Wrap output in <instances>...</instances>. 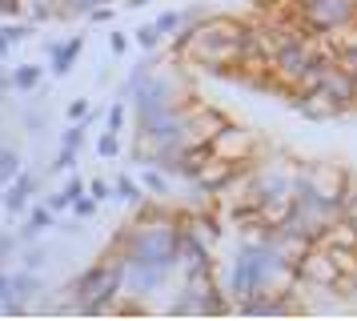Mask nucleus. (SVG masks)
Here are the masks:
<instances>
[{"instance_id": "f257e3e1", "label": "nucleus", "mask_w": 357, "mask_h": 321, "mask_svg": "<svg viewBox=\"0 0 357 321\" xmlns=\"http://www.w3.org/2000/svg\"><path fill=\"white\" fill-rule=\"evenodd\" d=\"M137 109H132V133H149V125L161 117V112H169L173 105H181V100H189V89L181 84V80L165 77V73H153V77L137 89Z\"/></svg>"}, {"instance_id": "f03ea898", "label": "nucleus", "mask_w": 357, "mask_h": 321, "mask_svg": "<svg viewBox=\"0 0 357 321\" xmlns=\"http://www.w3.org/2000/svg\"><path fill=\"white\" fill-rule=\"evenodd\" d=\"M354 0H297V20L309 36H333L354 24Z\"/></svg>"}, {"instance_id": "7ed1b4c3", "label": "nucleus", "mask_w": 357, "mask_h": 321, "mask_svg": "<svg viewBox=\"0 0 357 321\" xmlns=\"http://www.w3.org/2000/svg\"><path fill=\"white\" fill-rule=\"evenodd\" d=\"M297 281L309 285V289H345L337 261H333V253L325 249L321 241H317V245H309L305 257L297 261Z\"/></svg>"}, {"instance_id": "20e7f679", "label": "nucleus", "mask_w": 357, "mask_h": 321, "mask_svg": "<svg viewBox=\"0 0 357 321\" xmlns=\"http://www.w3.org/2000/svg\"><path fill=\"white\" fill-rule=\"evenodd\" d=\"M345 181H349V169H341L333 160H297V189H313V193H321V197L341 201Z\"/></svg>"}, {"instance_id": "39448f33", "label": "nucleus", "mask_w": 357, "mask_h": 321, "mask_svg": "<svg viewBox=\"0 0 357 321\" xmlns=\"http://www.w3.org/2000/svg\"><path fill=\"white\" fill-rule=\"evenodd\" d=\"M213 157H225V160H237V165H253L257 160V153L265 149L261 144V137L253 133V128H245V125H233L229 121L217 137H213Z\"/></svg>"}, {"instance_id": "423d86ee", "label": "nucleus", "mask_w": 357, "mask_h": 321, "mask_svg": "<svg viewBox=\"0 0 357 321\" xmlns=\"http://www.w3.org/2000/svg\"><path fill=\"white\" fill-rule=\"evenodd\" d=\"M217 269L213 261V245L201 233L181 225V241H177V277H193V273H209Z\"/></svg>"}, {"instance_id": "0eeeda50", "label": "nucleus", "mask_w": 357, "mask_h": 321, "mask_svg": "<svg viewBox=\"0 0 357 321\" xmlns=\"http://www.w3.org/2000/svg\"><path fill=\"white\" fill-rule=\"evenodd\" d=\"M229 125L225 112H217L205 100H193L189 96V144H213V137Z\"/></svg>"}, {"instance_id": "6e6552de", "label": "nucleus", "mask_w": 357, "mask_h": 321, "mask_svg": "<svg viewBox=\"0 0 357 321\" xmlns=\"http://www.w3.org/2000/svg\"><path fill=\"white\" fill-rule=\"evenodd\" d=\"M317 89H321V93L329 96L341 112H357V80L349 77L341 64H333V68L325 73V80L317 84Z\"/></svg>"}, {"instance_id": "1a4fd4ad", "label": "nucleus", "mask_w": 357, "mask_h": 321, "mask_svg": "<svg viewBox=\"0 0 357 321\" xmlns=\"http://www.w3.org/2000/svg\"><path fill=\"white\" fill-rule=\"evenodd\" d=\"M245 165H237V160H225V157H209L205 165H201V173H197L193 185H201L205 193H221L233 185V177L241 173Z\"/></svg>"}, {"instance_id": "9d476101", "label": "nucleus", "mask_w": 357, "mask_h": 321, "mask_svg": "<svg viewBox=\"0 0 357 321\" xmlns=\"http://www.w3.org/2000/svg\"><path fill=\"white\" fill-rule=\"evenodd\" d=\"M289 105L301 112L305 121H333V117H341V109L321 93V89H301V93L289 96Z\"/></svg>"}, {"instance_id": "9b49d317", "label": "nucleus", "mask_w": 357, "mask_h": 321, "mask_svg": "<svg viewBox=\"0 0 357 321\" xmlns=\"http://www.w3.org/2000/svg\"><path fill=\"white\" fill-rule=\"evenodd\" d=\"M84 48V36L77 32L73 40H61V45H49V64H52V77H68L73 73V64H77V57H81Z\"/></svg>"}, {"instance_id": "f8f14e48", "label": "nucleus", "mask_w": 357, "mask_h": 321, "mask_svg": "<svg viewBox=\"0 0 357 321\" xmlns=\"http://www.w3.org/2000/svg\"><path fill=\"white\" fill-rule=\"evenodd\" d=\"M33 189H36V177L33 173H20L8 193H4V213H29V201H33Z\"/></svg>"}, {"instance_id": "ddd939ff", "label": "nucleus", "mask_w": 357, "mask_h": 321, "mask_svg": "<svg viewBox=\"0 0 357 321\" xmlns=\"http://www.w3.org/2000/svg\"><path fill=\"white\" fill-rule=\"evenodd\" d=\"M52 225H56V213L49 209V201H45V205H29V221L20 229V241H36L45 229H52Z\"/></svg>"}, {"instance_id": "4468645a", "label": "nucleus", "mask_w": 357, "mask_h": 321, "mask_svg": "<svg viewBox=\"0 0 357 321\" xmlns=\"http://www.w3.org/2000/svg\"><path fill=\"white\" fill-rule=\"evenodd\" d=\"M173 173H165L161 165H141V185H145L153 197H169L173 193V181H169Z\"/></svg>"}, {"instance_id": "2eb2a0df", "label": "nucleus", "mask_w": 357, "mask_h": 321, "mask_svg": "<svg viewBox=\"0 0 357 321\" xmlns=\"http://www.w3.org/2000/svg\"><path fill=\"white\" fill-rule=\"evenodd\" d=\"M113 185H116V201H125V205H129V209H137V205H141V201H145V197H149V189H145V185H141V177L132 181L129 173H121V177H116V181H113Z\"/></svg>"}, {"instance_id": "dca6fc26", "label": "nucleus", "mask_w": 357, "mask_h": 321, "mask_svg": "<svg viewBox=\"0 0 357 321\" xmlns=\"http://www.w3.org/2000/svg\"><path fill=\"white\" fill-rule=\"evenodd\" d=\"M36 293H40V277H36V269H20V273H13L8 297H17V301H29V297H36Z\"/></svg>"}, {"instance_id": "f3484780", "label": "nucleus", "mask_w": 357, "mask_h": 321, "mask_svg": "<svg viewBox=\"0 0 357 321\" xmlns=\"http://www.w3.org/2000/svg\"><path fill=\"white\" fill-rule=\"evenodd\" d=\"M153 68H157V57H145V61H137L132 64V73H129V80L121 84V96H132L141 84H145L149 77H153Z\"/></svg>"}, {"instance_id": "a211bd4d", "label": "nucleus", "mask_w": 357, "mask_h": 321, "mask_svg": "<svg viewBox=\"0 0 357 321\" xmlns=\"http://www.w3.org/2000/svg\"><path fill=\"white\" fill-rule=\"evenodd\" d=\"M24 8H29V16L33 20H61L65 16V0H24Z\"/></svg>"}, {"instance_id": "6ab92c4d", "label": "nucleus", "mask_w": 357, "mask_h": 321, "mask_svg": "<svg viewBox=\"0 0 357 321\" xmlns=\"http://www.w3.org/2000/svg\"><path fill=\"white\" fill-rule=\"evenodd\" d=\"M40 80H45V68L40 64H20L17 73H13V89L17 93H33Z\"/></svg>"}, {"instance_id": "aec40b11", "label": "nucleus", "mask_w": 357, "mask_h": 321, "mask_svg": "<svg viewBox=\"0 0 357 321\" xmlns=\"http://www.w3.org/2000/svg\"><path fill=\"white\" fill-rule=\"evenodd\" d=\"M132 36H137V45L145 48V52H153V48L165 40V32L157 29V20H149V24H137V32H132Z\"/></svg>"}, {"instance_id": "412c9836", "label": "nucleus", "mask_w": 357, "mask_h": 321, "mask_svg": "<svg viewBox=\"0 0 357 321\" xmlns=\"http://www.w3.org/2000/svg\"><path fill=\"white\" fill-rule=\"evenodd\" d=\"M20 177V157L13 149H0V185H13Z\"/></svg>"}, {"instance_id": "4be33fe9", "label": "nucleus", "mask_w": 357, "mask_h": 321, "mask_svg": "<svg viewBox=\"0 0 357 321\" xmlns=\"http://www.w3.org/2000/svg\"><path fill=\"white\" fill-rule=\"evenodd\" d=\"M341 217L357 221V173H349L345 189H341Z\"/></svg>"}, {"instance_id": "5701e85b", "label": "nucleus", "mask_w": 357, "mask_h": 321, "mask_svg": "<svg viewBox=\"0 0 357 321\" xmlns=\"http://www.w3.org/2000/svg\"><path fill=\"white\" fill-rule=\"evenodd\" d=\"M97 157L100 160H116L121 157V133H109V128H105V137L97 141Z\"/></svg>"}, {"instance_id": "b1692460", "label": "nucleus", "mask_w": 357, "mask_h": 321, "mask_svg": "<svg viewBox=\"0 0 357 321\" xmlns=\"http://www.w3.org/2000/svg\"><path fill=\"white\" fill-rule=\"evenodd\" d=\"M125 125H129V109H125V100H116L109 109V117H105V128L109 133H125Z\"/></svg>"}, {"instance_id": "393cba45", "label": "nucleus", "mask_w": 357, "mask_h": 321, "mask_svg": "<svg viewBox=\"0 0 357 321\" xmlns=\"http://www.w3.org/2000/svg\"><path fill=\"white\" fill-rule=\"evenodd\" d=\"M181 24H185V20H181V13H161V16H157V29L165 32V40H169V36H177Z\"/></svg>"}, {"instance_id": "a878e982", "label": "nucleus", "mask_w": 357, "mask_h": 321, "mask_svg": "<svg viewBox=\"0 0 357 321\" xmlns=\"http://www.w3.org/2000/svg\"><path fill=\"white\" fill-rule=\"evenodd\" d=\"M89 197H97L100 205H105V201H113L116 197V185H109V181H100L97 177V181H89Z\"/></svg>"}, {"instance_id": "bb28decb", "label": "nucleus", "mask_w": 357, "mask_h": 321, "mask_svg": "<svg viewBox=\"0 0 357 321\" xmlns=\"http://www.w3.org/2000/svg\"><path fill=\"white\" fill-rule=\"evenodd\" d=\"M77 165V149L73 144H61V153H56V160H52V173H65V169H73Z\"/></svg>"}, {"instance_id": "cd10ccee", "label": "nucleus", "mask_w": 357, "mask_h": 321, "mask_svg": "<svg viewBox=\"0 0 357 321\" xmlns=\"http://www.w3.org/2000/svg\"><path fill=\"white\" fill-rule=\"evenodd\" d=\"M0 32H4V40H8V45H20V40H29V36H33L29 24H0Z\"/></svg>"}, {"instance_id": "c85d7f7f", "label": "nucleus", "mask_w": 357, "mask_h": 321, "mask_svg": "<svg viewBox=\"0 0 357 321\" xmlns=\"http://www.w3.org/2000/svg\"><path fill=\"white\" fill-rule=\"evenodd\" d=\"M97 197H89V193H84V197H77V201H73V213H77V217H81V221H89V217H93V213H97Z\"/></svg>"}, {"instance_id": "c756f323", "label": "nucleus", "mask_w": 357, "mask_h": 321, "mask_svg": "<svg viewBox=\"0 0 357 321\" xmlns=\"http://www.w3.org/2000/svg\"><path fill=\"white\" fill-rule=\"evenodd\" d=\"M84 121H73V128H65V133H61V144H73V149H81L84 144Z\"/></svg>"}, {"instance_id": "7c9ffc66", "label": "nucleus", "mask_w": 357, "mask_h": 321, "mask_svg": "<svg viewBox=\"0 0 357 321\" xmlns=\"http://www.w3.org/2000/svg\"><path fill=\"white\" fill-rule=\"evenodd\" d=\"M341 68H345V73H349V77L357 80V45H349V48H341Z\"/></svg>"}, {"instance_id": "2f4dec72", "label": "nucleus", "mask_w": 357, "mask_h": 321, "mask_svg": "<svg viewBox=\"0 0 357 321\" xmlns=\"http://www.w3.org/2000/svg\"><path fill=\"white\" fill-rule=\"evenodd\" d=\"M17 245H20V233L13 237V233H0V261H8V257L17 253Z\"/></svg>"}, {"instance_id": "473e14b6", "label": "nucleus", "mask_w": 357, "mask_h": 321, "mask_svg": "<svg viewBox=\"0 0 357 321\" xmlns=\"http://www.w3.org/2000/svg\"><path fill=\"white\" fill-rule=\"evenodd\" d=\"M89 100H84V96H77V100H73V105H68V121H84V117H89Z\"/></svg>"}, {"instance_id": "72a5a7b5", "label": "nucleus", "mask_w": 357, "mask_h": 321, "mask_svg": "<svg viewBox=\"0 0 357 321\" xmlns=\"http://www.w3.org/2000/svg\"><path fill=\"white\" fill-rule=\"evenodd\" d=\"M89 20H93V24H109V20H113V8H109V4H97V8L89 13Z\"/></svg>"}, {"instance_id": "f704fd0d", "label": "nucleus", "mask_w": 357, "mask_h": 321, "mask_svg": "<svg viewBox=\"0 0 357 321\" xmlns=\"http://www.w3.org/2000/svg\"><path fill=\"white\" fill-rule=\"evenodd\" d=\"M68 205H73V197H68L65 189L52 193V197H49V209H52V213H61V209H68Z\"/></svg>"}, {"instance_id": "c9c22d12", "label": "nucleus", "mask_w": 357, "mask_h": 321, "mask_svg": "<svg viewBox=\"0 0 357 321\" xmlns=\"http://www.w3.org/2000/svg\"><path fill=\"white\" fill-rule=\"evenodd\" d=\"M109 45H113L116 57H125V52H129V36H125V32H113V36H109Z\"/></svg>"}, {"instance_id": "e433bc0d", "label": "nucleus", "mask_w": 357, "mask_h": 321, "mask_svg": "<svg viewBox=\"0 0 357 321\" xmlns=\"http://www.w3.org/2000/svg\"><path fill=\"white\" fill-rule=\"evenodd\" d=\"M45 265V249H29L24 253V269H40Z\"/></svg>"}, {"instance_id": "4c0bfd02", "label": "nucleus", "mask_w": 357, "mask_h": 321, "mask_svg": "<svg viewBox=\"0 0 357 321\" xmlns=\"http://www.w3.org/2000/svg\"><path fill=\"white\" fill-rule=\"evenodd\" d=\"M65 193H68V197H73V201H77V197H84V193H89V185H84L81 177H73V181H68V185H65Z\"/></svg>"}, {"instance_id": "58836bf2", "label": "nucleus", "mask_w": 357, "mask_h": 321, "mask_svg": "<svg viewBox=\"0 0 357 321\" xmlns=\"http://www.w3.org/2000/svg\"><path fill=\"white\" fill-rule=\"evenodd\" d=\"M8 285H13V273H0V305L8 301Z\"/></svg>"}, {"instance_id": "ea45409f", "label": "nucleus", "mask_w": 357, "mask_h": 321, "mask_svg": "<svg viewBox=\"0 0 357 321\" xmlns=\"http://www.w3.org/2000/svg\"><path fill=\"white\" fill-rule=\"evenodd\" d=\"M8 89H13V77H8V73H4V68H0V100H4V96H8Z\"/></svg>"}, {"instance_id": "a19ab883", "label": "nucleus", "mask_w": 357, "mask_h": 321, "mask_svg": "<svg viewBox=\"0 0 357 321\" xmlns=\"http://www.w3.org/2000/svg\"><path fill=\"white\" fill-rule=\"evenodd\" d=\"M153 0H125V8H149Z\"/></svg>"}, {"instance_id": "79ce46f5", "label": "nucleus", "mask_w": 357, "mask_h": 321, "mask_svg": "<svg viewBox=\"0 0 357 321\" xmlns=\"http://www.w3.org/2000/svg\"><path fill=\"white\" fill-rule=\"evenodd\" d=\"M0 209H4V185H0Z\"/></svg>"}, {"instance_id": "37998d69", "label": "nucleus", "mask_w": 357, "mask_h": 321, "mask_svg": "<svg viewBox=\"0 0 357 321\" xmlns=\"http://www.w3.org/2000/svg\"><path fill=\"white\" fill-rule=\"evenodd\" d=\"M354 29H357V13H354Z\"/></svg>"}, {"instance_id": "c03bdc74", "label": "nucleus", "mask_w": 357, "mask_h": 321, "mask_svg": "<svg viewBox=\"0 0 357 321\" xmlns=\"http://www.w3.org/2000/svg\"><path fill=\"white\" fill-rule=\"evenodd\" d=\"M354 8H357V0H354Z\"/></svg>"}]
</instances>
